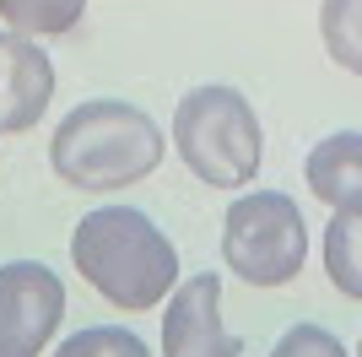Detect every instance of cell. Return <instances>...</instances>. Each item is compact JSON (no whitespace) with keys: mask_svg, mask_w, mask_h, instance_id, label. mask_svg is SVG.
Listing matches in <instances>:
<instances>
[{"mask_svg":"<svg viewBox=\"0 0 362 357\" xmlns=\"http://www.w3.org/2000/svg\"><path fill=\"white\" fill-rule=\"evenodd\" d=\"M173 141H179L184 168L211 190H243L259 174V157H265V135H259L249 98L238 87H222V81L179 98Z\"/></svg>","mask_w":362,"mask_h":357,"instance_id":"3957f363","label":"cell"},{"mask_svg":"<svg viewBox=\"0 0 362 357\" xmlns=\"http://www.w3.org/2000/svg\"><path fill=\"white\" fill-rule=\"evenodd\" d=\"M222 260L249 287H287L308 266V222L287 190H249L222 217Z\"/></svg>","mask_w":362,"mask_h":357,"instance_id":"277c9868","label":"cell"},{"mask_svg":"<svg viewBox=\"0 0 362 357\" xmlns=\"http://www.w3.org/2000/svg\"><path fill=\"white\" fill-rule=\"evenodd\" d=\"M87 16V0H0V22L22 38H60Z\"/></svg>","mask_w":362,"mask_h":357,"instance_id":"30bf717a","label":"cell"},{"mask_svg":"<svg viewBox=\"0 0 362 357\" xmlns=\"http://www.w3.org/2000/svg\"><path fill=\"white\" fill-rule=\"evenodd\" d=\"M163 130L151 125L146 108L124 98H92L76 103L60 119V130L49 135V168L71 190H124L157 174L163 163Z\"/></svg>","mask_w":362,"mask_h":357,"instance_id":"7a4b0ae2","label":"cell"},{"mask_svg":"<svg viewBox=\"0 0 362 357\" xmlns=\"http://www.w3.org/2000/svg\"><path fill=\"white\" fill-rule=\"evenodd\" d=\"M325 276L341 298L362 303V206L357 211H335L325 222Z\"/></svg>","mask_w":362,"mask_h":357,"instance_id":"9c48e42d","label":"cell"},{"mask_svg":"<svg viewBox=\"0 0 362 357\" xmlns=\"http://www.w3.org/2000/svg\"><path fill=\"white\" fill-rule=\"evenodd\" d=\"M271 357H351L346 346H341V336L325 325H292L281 341H276Z\"/></svg>","mask_w":362,"mask_h":357,"instance_id":"4fadbf2b","label":"cell"},{"mask_svg":"<svg viewBox=\"0 0 362 357\" xmlns=\"http://www.w3.org/2000/svg\"><path fill=\"white\" fill-rule=\"evenodd\" d=\"M65 319V282L38 260L0 266V357H38Z\"/></svg>","mask_w":362,"mask_h":357,"instance_id":"5b68a950","label":"cell"},{"mask_svg":"<svg viewBox=\"0 0 362 357\" xmlns=\"http://www.w3.org/2000/svg\"><path fill=\"white\" fill-rule=\"evenodd\" d=\"M71 266L103 303L124 314L157 309L179 287V249L136 206H98L71 233Z\"/></svg>","mask_w":362,"mask_h":357,"instance_id":"6da1fadb","label":"cell"},{"mask_svg":"<svg viewBox=\"0 0 362 357\" xmlns=\"http://www.w3.org/2000/svg\"><path fill=\"white\" fill-rule=\"evenodd\" d=\"M54 103V60L33 38L0 28V135H22Z\"/></svg>","mask_w":362,"mask_h":357,"instance_id":"52a82bcc","label":"cell"},{"mask_svg":"<svg viewBox=\"0 0 362 357\" xmlns=\"http://www.w3.org/2000/svg\"><path fill=\"white\" fill-rule=\"evenodd\" d=\"M319 38H325V55L341 71L362 76V0H325L319 6Z\"/></svg>","mask_w":362,"mask_h":357,"instance_id":"8fae6325","label":"cell"},{"mask_svg":"<svg viewBox=\"0 0 362 357\" xmlns=\"http://www.w3.org/2000/svg\"><path fill=\"white\" fill-rule=\"evenodd\" d=\"M54 357H151V352L136 330H124V325H87L76 336H65Z\"/></svg>","mask_w":362,"mask_h":357,"instance_id":"7c38bea8","label":"cell"},{"mask_svg":"<svg viewBox=\"0 0 362 357\" xmlns=\"http://www.w3.org/2000/svg\"><path fill=\"white\" fill-rule=\"evenodd\" d=\"M357 357H362V341H357Z\"/></svg>","mask_w":362,"mask_h":357,"instance_id":"5bb4252c","label":"cell"},{"mask_svg":"<svg viewBox=\"0 0 362 357\" xmlns=\"http://www.w3.org/2000/svg\"><path fill=\"white\" fill-rule=\"evenodd\" d=\"M303 184L330 211L362 206V130H335L303 157Z\"/></svg>","mask_w":362,"mask_h":357,"instance_id":"ba28073f","label":"cell"},{"mask_svg":"<svg viewBox=\"0 0 362 357\" xmlns=\"http://www.w3.org/2000/svg\"><path fill=\"white\" fill-rule=\"evenodd\" d=\"M163 357H243V341L222 325V276L195 271L163 309Z\"/></svg>","mask_w":362,"mask_h":357,"instance_id":"8992f818","label":"cell"}]
</instances>
